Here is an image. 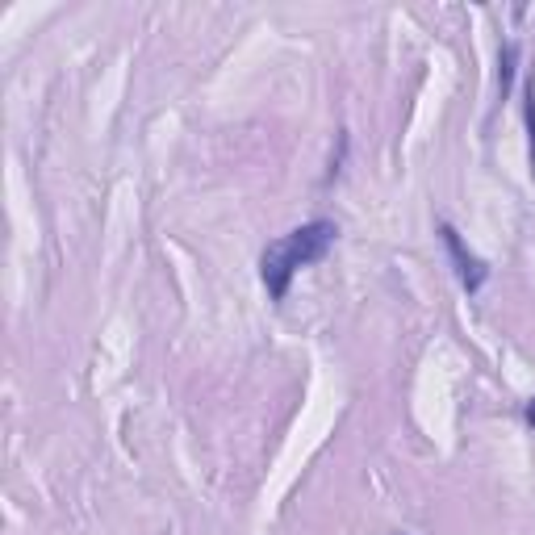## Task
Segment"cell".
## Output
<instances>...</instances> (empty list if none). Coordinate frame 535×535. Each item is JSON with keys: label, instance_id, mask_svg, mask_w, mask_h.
<instances>
[{"label": "cell", "instance_id": "7a4b0ae2", "mask_svg": "<svg viewBox=\"0 0 535 535\" xmlns=\"http://www.w3.org/2000/svg\"><path fill=\"white\" fill-rule=\"evenodd\" d=\"M439 239H444V247H448V255H452L464 293H477V289L485 285V276H490V268H485L473 251H464V243H460V235H456V226L444 222V226H439Z\"/></svg>", "mask_w": 535, "mask_h": 535}, {"label": "cell", "instance_id": "277c9868", "mask_svg": "<svg viewBox=\"0 0 535 535\" xmlns=\"http://www.w3.org/2000/svg\"><path fill=\"white\" fill-rule=\"evenodd\" d=\"M527 423H531V427H535V402H531V406H527Z\"/></svg>", "mask_w": 535, "mask_h": 535}, {"label": "cell", "instance_id": "3957f363", "mask_svg": "<svg viewBox=\"0 0 535 535\" xmlns=\"http://www.w3.org/2000/svg\"><path fill=\"white\" fill-rule=\"evenodd\" d=\"M510 76H515V42H506V46H502V76H498L502 97L510 92Z\"/></svg>", "mask_w": 535, "mask_h": 535}, {"label": "cell", "instance_id": "6da1fadb", "mask_svg": "<svg viewBox=\"0 0 535 535\" xmlns=\"http://www.w3.org/2000/svg\"><path fill=\"white\" fill-rule=\"evenodd\" d=\"M335 235H339L335 222L318 218V222H306V226L289 230L285 239L268 243V247H264V255H260V276H264L268 297H272V301H285L289 281L297 276V268L318 264L322 255H327V251L335 247Z\"/></svg>", "mask_w": 535, "mask_h": 535}]
</instances>
